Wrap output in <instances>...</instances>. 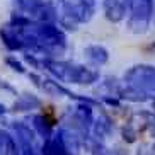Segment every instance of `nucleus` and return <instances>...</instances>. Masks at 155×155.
Here are the masks:
<instances>
[{
  "mask_svg": "<svg viewBox=\"0 0 155 155\" xmlns=\"http://www.w3.org/2000/svg\"><path fill=\"white\" fill-rule=\"evenodd\" d=\"M152 14L150 0H131V21L130 26L135 32L145 31Z\"/></svg>",
  "mask_w": 155,
  "mask_h": 155,
  "instance_id": "1",
  "label": "nucleus"
},
{
  "mask_svg": "<svg viewBox=\"0 0 155 155\" xmlns=\"http://www.w3.org/2000/svg\"><path fill=\"white\" fill-rule=\"evenodd\" d=\"M19 4L26 7V9H34L38 4H39V0H19Z\"/></svg>",
  "mask_w": 155,
  "mask_h": 155,
  "instance_id": "5",
  "label": "nucleus"
},
{
  "mask_svg": "<svg viewBox=\"0 0 155 155\" xmlns=\"http://www.w3.org/2000/svg\"><path fill=\"white\" fill-rule=\"evenodd\" d=\"M106 12H107V17L111 21H119L124 15V2L123 0H107Z\"/></svg>",
  "mask_w": 155,
  "mask_h": 155,
  "instance_id": "3",
  "label": "nucleus"
},
{
  "mask_svg": "<svg viewBox=\"0 0 155 155\" xmlns=\"http://www.w3.org/2000/svg\"><path fill=\"white\" fill-rule=\"evenodd\" d=\"M85 55L89 60H92L94 63H104L107 60V51L104 48H99V46H91L85 50Z\"/></svg>",
  "mask_w": 155,
  "mask_h": 155,
  "instance_id": "4",
  "label": "nucleus"
},
{
  "mask_svg": "<svg viewBox=\"0 0 155 155\" xmlns=\"http://www.w3.org/2000/svg\"><path fill=\"white\" fill-rule=\"evenodd\" d=\"M67 7V14L73 21H87L92 14V5L85 0H70L65 4Z\"/></svg>",
  "mask_w": 155,
  "mask_h": 155,
  "instance_id": "2",
  "label": "nucleus"
}]
</instances>
